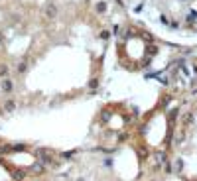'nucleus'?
Instances as JSON below:
<instances>
[{
	"mask_svg": "<svg viewBox=\"0 0 197 181\" xmlns=\"http://www.w3.org/2000/svg\"><path fill=\"white\" fill-rule=\"evenodd\" d=\"M57 6H55V4H47L46 8H44V16H46L47 20H53L55 18V16H57Z\"/></svg>",
	"mask_w": 197,
	"mask_h": 181,
	"instance_id": "obj_1",
	"label": "nucleus"
},
{
	"mask_svg": "<svg viewBox=\"0 0 197 181\" xmlns=\"http://www.w3.org/2000/svg\"><path fill=\"white\" fill-rule=\"evenodd\" d=\"M0 89L4 90V93H12V90H14V83H12V79L4 77V79H2V83H0Z\"/></svg>",
	"mask_w": 197,
	"mask_h": 181,
	"instance_id": "obj_2",
	"label": "nucleus"
},
{
	"mask_svg": "<svg viewBox=\"0 0 197 181\" xmlns=\"http://www.w3.org/2000/svg\"><path fill=\"white\" fill-rule=\"evenodd\" d=\"M95 12L97 14H105L106 12V2L105 0H98L97 4H95Z\"/></svg>",
	"mask_w": 197,
	"mask_h": 181,
	"instance_id": "obj_3",
	"label": "nucleus"
},
{
	"mask_svg": "<svg viewBox=\"0 0 197 181\" xmlns=\"http://www.w3.org/2000/svg\"><path fill=\"white\" fill-rule=\"evenodd\" d=\"M4 110H6V112L16 110V103H14V100H6V103H4Z\"/></svg>",
	"mask_w": 197,
	"mask_h": 181,
	"instance_id": "obj_4",
	"label": "nucleus"
},
{
	"mask_svg": "<svg viewBox=\"0 0 197 181\" xmlns=\"http://www.w3.org/2000/svg\"><path fill=\"white\" fill-rule=\"evenodd\" d=\"M16 69H18V73H24V71H26V61H20Z\"/></svg>",
	"mask_w": 197,
	"mask_h": 181,
	"instance_id": "obj_5",
	"label": "nucleus"
},
{
	"mask_svg": "<svg viewBox=\"0 0 197 181\" xmlns=\"http://www.w3.org/2000/svg\"><path fill=\"white\" fill-rule=\"evenodd\" d=\"M6 73H8V67H6V65H0V77L4 79V77H6Z\"/></svg>",
	"mask_w": 197,
	"mask_h": 181,
	"instance_id": "obj_6",
	"label": "nucleus"
},
{
	"mask_svg": "<svg viewBox=\"0 0 197 181\" xmlns=\"http://www.w3.org/2000/svg\"><path fill=\"white\" fill-rule=\"evenodd\" d=\"M12 177H14V179H16V181H22V179H24V177H26V175H24V173H20V171H18V173H14Z\"/></svg>",
	"mask_w": 197,
	"mask_h": 181,
	"instance_id": "obj_7",
	"label": "nucleus"
},
{
	"mask_svg": "<svg viewBox=\"0 0 197 181\" xmlns=\"http://www.w3.org/2000/svg\"><path fill=\"white\" fill-rule=\"evenodd\" d=\"M108 36H111V33L106 32V30H105V32H101V38H103V39H108Z\"/></svg>",
	"mask_w": 197,
	"mask_h": 181,
	"instance_id": "obj_8",
	"label": "nucleus"
},
{
	"mask_svg": "<svg viewBox=\"0 0 197 181\" xmlns=\"http://www.w3.org/2000/svg\"><path fill=\"white\" fill-rule=\"evenodd\" d=\"M77 181H83V179H77Z\"/></svg>",
	"mask_w": 197,
	"mask_h": 181,
	"instance_id": "obj_9",
	"label": "nucleus"
}]
</instances>
